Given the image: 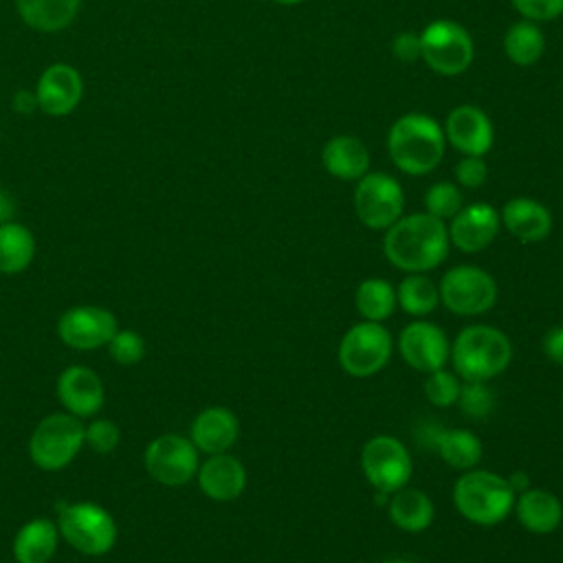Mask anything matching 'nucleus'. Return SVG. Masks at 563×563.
I'll use <instances>...</instances> for the list:
<instances>
[{
  "instance_id": "obj_31",
  "label": "nucleus",
  "mask_w": 563,
  "mask_h": 563,
  "mask_svg": "<svg viewBox=\"0 0 563 563\" xmlns=\"http://www.w3.org/2000/svg\"><path fill=\"white\" fill-rule=\"evenodd\" d=\"M398 306L411 317H427L440 303L438 286L424 273H409L396 288Z\"/></svg>"
},
{
  "instance_id": "obj_3",
  "label": "nucleus",
  "mask_w": 563,
  "mask_h": 563,
  "mask_svg": "<svg viewBox=\"0 0 563 563\" xmlns=\"http://www.w3.org/2000/svg\"><path fill=\"white\" fill-rule=\"evenodd\" d=\"M449 358L460 378L486 383L510 365L512 345L499 328L475 323L460 330Z\"/></svg>"
},
{
  "instance_id": "obj_28",
  "label": "nucleus",
  "mask_w": 563,
  "mask_h": 563,
  "mask_svg": "<svg viewBox=\"0 0 563 563\" xmlns=\"http://www.w3.org/2000/svg\"><path fill=\"white\" fill-rule=\"evenodd\" d=\"M35 257V238L20 222L0 224V273L18 275L31 266Z\"/></svg>"
},
{
  "instance_id": "obj_20",
  "label": "nucleus",
  "mask_w": 563,
  "mask_h": 563,
  "mask_svg": "<svg viewBox=\"0 0 563 563\" xmlns=\"http://www.w3.org/2000/svg\"><path fill=\"white\" fill-rule=\"evenodd\" d=\"M198 486L213 501H233L246 488L244 464L231 453L209 455L198 466Z\"/></svg>"
},
{
  "instance_id": "obj_15",
  "label": "nucleus",
  "mask_w": 563,
  "mask_h": 563,
  "mask_svg": "<svg viewBox=\"0 0 563 563\" xmlns=\"http://www.w3.org/2000/svg\"><path fill=\"white\" fill-rule=\"evenodd\" d=\"M84 95V79L70 64H51L37 79V108L51 117L70 114Z\"/></svg>"
},
{
  "instance_id": "obj_1",
  "label": "nucleus",
  "mask_w": 563,
  "mask_h": 563,
  "mask_svg": "<svg viewBox=\"0 0 563 563\" xmlns=\"http://www.w3.org/2000/svg\"><path fill=\"white\" fill-rule=\"evenodd\" d=\"M385 257L405 273H427L449 255V229L444 220L422 211L400 216L385 233Z\"/></svg>"
},
{
  "instance_id": "obj_39",
  "label": "nucleus",
  "mask_w": 563,
  "mask_h": 563,
  "mask_svg": "<svg viewBox=\"0 0 563 563\" xmlns=\"http://www.w3.org/2000/svg\"><path fill=\"white\" fill-rule=\"evenodd\" d=\"M391 51L394 57H398L400 62H416L422 59V46H420V33H411V31H402L394 37L391 42Z\"/></svg>"
},
{
  "instance_id": "obj_24",
  "label": "nucleus",
  "mask_w": 563,
  "mask_h": 563,
  "mask_svg": "<svg viewBox=\"0 0 563 563\" xmlns=\"http://www.w3.org/2000/svg\"><path fill=\"white\" fill-rule=\"evenodd\" d=\"M519 523L532 534H550L563 521V506L559 497L545 488H526L515 499Z\"/></svg>"
},
{
  "instance_id": "obj_18",
  "label": "nucleus",
  "mask_w": 563,
  "mask_h": 563,
  "mask_svg": "<svg viewBox=\"0 0 563 563\" xmlns=\"http://www.w3.org/2000/svg\"><path fill=\"white\" fill-rule=\"evenodd\" d=\"M57 398L68 413L77 418H92L106 402V389L95 369L86 365H70L57 378Z\"/></svg>"
},
{
  "instance_id": "obj_17",
  "label": "nucleus",
  "mask_w": 563,
  "mask_h": 563,
  "mask_svg": "<svg viewBox=\"0 0 563 563\" xmlns=\"http://www.w3.org/2000/svg\"><path fill=\"white\" fill-rule=\"evenodd\" d=\"M442 130L446 141L464 156H484L493 147V123L477 106H455L446 114Z\"/></svg>"
},
{
  "instance_id": "obj_36",
  "label": "nucleus",
  "mask_w": 563,
  "mask_h": 563,
  "mask_svg": "<svg viewBox=\"0 0 563 563\" xmlns=\"http://www.w3.org/2000/svg\"><path fill=\"white\" fill-rule=\"evenodd\" d=\"M121 442V429L110 418H95L86 424V444L101 455L112 453Z\"/></svg>"
},
{
  "instance_id": "obj_16",
  "label": "nucleus",
  "mask_w": 563,
  "mask_h": 563,
  "mask_svg": "<svg viewBox=\"0 0 563 563\" xmlns=\"http://www.w3.org/2000/svg\"><path fill=\"white\" fill-rule=\"evenodd\" d=\"M499 211L488 202H473L462 207L449 224V242L464 253L484 251L499 233Z\"/></svg>"
},
{
  "instance_id": "obj_14",
  "label": "nucleus",
  "mask_w": 563,
  "mask_h": 563,
  "mask_svg": "<svg viewBox=\"0 0 563 563\" xmlns=\"http://www.w3.org/2000/svg\"><path fill=\"white\" fill-rule=\"evenodd\" d=\"M398 352L409 367L431 374L446 365L451 343L440 325L431 321H413L400 330Z\"/></svg>"
},
{
  "instance_id": "obj_44",
  "label": "nucleus",
  "mask_w": 563,
  "mask_h": 563,
  "mask_svg": "<svg viewBox=\"0 0 563 563\" xmlns=\"http://www.w3.org/2000/svg\"><path fill=\"white\" fill-rule=\"evenodd\" d=\"M273 2H277V4H286V7H290V4H299V2H303V0H273Z\"/></svg>"
},
{
  "instance_id": "obj_35",
  "label": "nucleus",
  "mask_w": 563,
  "mask_h": 563,
  "mask_svg": "<svg viewBox=\"0 0 563 563\" xmlns=\"http://www.w3.org/2000/svg\"><path fill=\"white\" fill-rule=\"evenodd\" d=\"M108 352L119 365H136L145 356V339L134 330H117L108 341Z\"/></svg>"
},
{
  "instance_id": "obj_13",
  "label": "nucleus",
  "mask_w": 563,
  "mask_h": 563,
  "mask_svg": "<svg viewBox=\"0 0 563 563\" xmlns=\"http://www.w3.org/2000/svg\"><path fill=\"white\" fill-rule=\"evenodd\" d=\"M117 330V317L101 306H73L57 321L62 343L81 352L108 345Z\"/></svg>"
},
{
  "instance_id": "obj_9",
  "label": "nucleus",
  "mask_w": 563,
  "mask_h": 563,
  "mask_svg": "<svg viewBox=\"0 0 563 563\" xmlns=\"http://www.w3.org/2000/svg\"><path fill=\"white\" fill-rule=\"evenodd\" d=\"M394 352L389 330L376 321L354 323L339 343V365L354 378H367L380 372Z\"/></svg>"
},
{
  "instance_id": "obj_8",
  "label": "nucleus",
  "mask_w": 563,
  "mask_h": 563,
  "mask_svg": "<svg viewBox=\"0 0 563 563\" xmlns=\"http://www.w3.org/2000/svg\"><path fill=\"white\" fill-rule=\"evenodd\" d=\"M440 301L460 317H477L488 312L497 301V284L493 275L473 264L449 268L438 284Z\"/></svg>"
},
{
  "instance_id": "obj_38",
  "label": "nucleus",
  "mask_w": 563,
  "mask_h": 563,
  "mask_svg": "<svg viewBox=\"0 0 563 563\" xmlns=\"http://www.w3.org/2000/svg\"><path fill=\"white\" fill-rule=\"evenodd\" d=\"M488 167L482 156H464L455 165V180L466 189H477L486 183Z\"/></svg>"
},
{
  "instance_id": "obj_4",
  "label": "nucleus",
  "mask_w": 563,
  "mask_h": 563,
  "mask_svg": "<svg viewBox=\"0 0 563 563\" xmlns=\"http://www.w3.org/2000/svg\"><path fill=\"white\" fill-rule=\"evenodd\" d=\"M517 493L510 482L493 471H462L453 486V504L457 512L475 526H497L515 508Z\"/></svg>"
},
{
  "instance_id": "obj_12",
  "label": "nucleus",
  "mask_w": 563,
  "mask_h": 563,
  "mask_svg": "<svg viewBox=\"0 0 563 563\" xmlns=\"http://www.w3.org/2000/svg\"><path fill=\"white\" fill-rule=\"evenodd\" d=\"M198 449L180 433H163L154 438L143 453V464L150 477L163 486L178 488L191 482L198 473Z\"/></svg>"
},
{
  "instance_id": "obj_2",
  "label": "nucleus",
  "mask_w": 563,
  "mask_h": 563,
  "mask_svg": "<svg viewBox=\"0 0 563 563\" xmlns=\"http://www.w3.org/2000/svg\"><path fill=\"white\" fill-rule=\"evenodd\" d=\"M444 147L446 136L442 125L422 112L402 114L387 134L391 163L409 176H424L435 169L444 156Z\"/></svg>"
},
{
  "instance_id": "obj_26",
  "label": "nucleus",
  "mask_w": 563,
  "mask_h": 563,
  "mask_svg": "<svg viewBox=\"0 0 563 563\" xmlns=\"http://www.w3.org/2000/svg\"><path fill=\"white\" fill-rule=\"evenodd\" d=\"M387 512L394 526H398L405 532H422L431 526L435 508L427 493L418 488H400L389 495Z\"/></svg>"
},
{
  "instance_id": "obj_25",
  "label": "nucleus",
  "mask_w": 563,
  "mask_h": 563,
  "mask_svg": "<svg viewBox=\"0 0 563 563\" xmlns=\"http://www.w3.org/2000/svg\"><path fill=\"white\" fill-rule=\"evenodd\" d=\"M59 543L57 523L48 517L29 519L13 537L11 552L15 563H48Z\"/></svg>"
},
{
  "instance_id": "obj_6",
  "label": "nucleus",
  "mask_w": 563,
  "mask_h": 563,
  "mask_svg": "<svg viewBox=\"0 0 563 563\" xmlns=\"http://www.w3.org/2000/svg\"><path fill=\"white\" fill-rule=\"evenodd\" d=\"M84 444L86 424L81 418L68 411L48 413L29 438V457L42 471H62L77 457Z\"/></svg>"
},
{
  "instance_id": "obj_5",
  "label": "nucleus",
  "mask_w": 563,
  "mask_h": 563,
  "mask_svg": "<svg viewBox=\"0 0 563 563\" xmlns=\"http://www.w3.org/2000/svg\"><path fill=\"white\" fill-rule=\"evenodd\" d=\"M59 537L81 554L101 556L117 543L114 517L95 501L57 504Z\"/></svg>"
},
{
  "instance_id": "obj_37",
  "label": "nucleus",
  "mask_w": 563,
  "mask_h": 563,
  "mask_svg": "<svg viewBox=\"0 0 563 563\" xmlns=\"http://www.w3.org/2000/svg\"><path fill=\"white\" fill-rule=\"evenodd\" d=\"M515 11L530 22H550L563 13V0H510Z\"/></svg>"
},
{
  "instance_id": "obj_40",
  "label": "nucleus",
  "mask_w": 563,
  "mask_h": 563,
  "mask_svg": "<svg viewBox=\"0 0 563 563\" xmlns=\"http://www.w3.org/2000/svg\"><path fill=\"white\" fill-rule=\"evenodd\" d=\"M543 354L548 361L563 365V323L554 325L543 336Z\"/></svg>"
},
{
  "instance_id": "obj_11",
  "label": "nucleus",
  "mask_w": 563,
  "mask_h": 563,
  "mask_svg": "<svg viewBox=\"0 0 563 563\" xmlns=\"http://www.w3.org/2000/svg\"><path fill=\"white\" fill-rule=\"evenodd\" d=\"M361 471L380 495H391L411 479L409 449L394 435H374L361 451Z\"/></svg>"
},
{
  "instance_id": "obj_22",
  "label": "nucleus",
  "mask_w": 563,
  "mask_h": 563,
  "mask_svg": "<svg viewBox=\"0 0 563 563\" xmlns=\"http://www.w3.org/2000/svg\"><path fill=\"white\" fill-rule=\"evenodd\" d=\"M427 438L435 446L442 462L457 471L475 468L484 455L482 440L466 429H442L438 424H429Z\"/></svg>"
},
{
  "instance_id": "obj_42",
  "label": "nucleus",
  "mask_w": 563,
  "mask_h": 563,
  "mask_svg": "<svg viewBox=\"0 0 563 563\" xmlns=\"http://www.w3.org/2000/svg\"><path fill=\"white\" fill-rule=\"evenodd\" d=\"M13 211H15V202H13L11 194L4 191V189H0V224L11 222Z\"/></svg>"
},
{
  "instance_id": "obj_34",
  "label": "nucleus",
  "mask_w": 563,
  "mask_h": 563,
  "mask_svg": "<svg viewBox=\"0 0 563 563\" xmlns=\"http://www.w3.org/2000/svg\"><path fill=\"white\" fill-rule=\"evenodd\" d=\"M460 387H462L460 376L455 372H449V369L442 367V369H435V372L427 374L424 396L435 407H449V405L457 402Z\"/></svg>"
},
{
  "instance_id": "obj_32",
  "label": "nucleus",
  "mask_w": 563,
  "mask_h": 563,
  "mask_svg": "<svg viewBox=\"0 0 563 563\" xmlns=\"http://www.w3.org/2000/svg\"><path fill=\"white\" fill-rule=\"evenodd\" d=\"M457 405L464 416L473 420H484L495 409V391L482 380H464L460 387Z\"/></svg>"
},
{
  "instance_id": "obj_29",
  "label": "nucleus",
  "mask_w": 563,
  "mask_h": 563,
  "mask_svg": "<svg viewBox=\"0 0 563 563\" xmlns=\"http://www.w3.org/2000/svg\"><path fill=\"white\" fill-rule=\"evenodd\" d=\"M396 288L383 277H367L358 284L354 306L365 321H385L396 310Z\"/></svg>"
},
{
  "instance_id": "obj_7",
  "label": "nucleus",
  "mask_w": 563,
  "mask_h": 563,
  "mask_svg": "<svg viewBox=\"0 0 563 563\" xmlns=\"http://www.w3.org/2000/svg\"><path fill=\"white\" fill-rule=\"evenodd\" d=\"M420 46L424 64L442 77L462 75L475 55L471 33L462 24L444 18L433 20L422 29Z\"/></svg>"
},
{
  "instance_id": "obj_21",
  "label": "nucleus",
  "mask_w": 563,
  "mask_h": 563,
  "mask_svg": "<svg viewBox=\"0 0 563 563\" xmlns=\"http://www.w3.org/2000/svg\"><path fill=\"white\" fill-rule=\"evenodd\" d=\"M499 218L506 231L526 244L541 242L552 231V213L548 211L545 205H541L534 198H526V196L510 198L504 205Z\"/></svg>"
},
{
  "instance_id": "obj_23",
  "label": "nucleus",
  "mask_w": 563,
  "mask_h": 563,
  "mask_svg": "<svg viewBox=\"0 0 563 563\" xmlns=\"http://www.w3.org/2000/svg\"><path fill=\"white\" fill-rule=\"evenodd\" d=\"M323 167L339 180H358L369 172V152L358 136L336 134L321 152Z\"/></svg>"
},
{
  "instance_id": "obj_10",
  "label": "nucleus",
  "mask_w": 563,
  "mask_h": 563,
  "mask_svg": "<svg viewBox=\"0 0 563 563\" xmlns=\"http://www.w3.org/2000/svg\"><path fill=\"white\" fill-rule=\"evenodd\" d=\"M405 209L400 183L385 172H367L356 180L354 211L361 224L374 231H387Z\"/></svg>"
},
{
  "instance_id": "obj_33",
  "label": "nucleus",
  "mask_w": 563,
  "mask_h": 563,
  "mask_svg": "<svg viewBox=\"0 0 563 563\" xmlns=\"http://www.w3.org/2000/svg\"><path fill=\"white\" fill-rule=\"evenodd\" d=\"M424 207H427V213L440 220H451L464 207V198L457 185L449 180H440L427 189Z\"/></svg>"
},
{
  "instance_id": "obj_19",
  "label": "nucleus",
  "mask_w": 563,
  "mask_h": 563,
  "mask_svg": "<svg viewBox=\"0 0 563 563\" xmlns=\"http://www.w3.org/2000/svg\"><path fill=\"white\" fill-rule=\"evenodd\" d=\"M240 435L238 416L229 407H207L191 420L189 440L200 453H227Z\"/></svg>"
},
{
  "instance_id": "obj_30",
  "label": "nucleus",
  "mask_w": 563,
  "mask_h": 563,
  "mask_svg": "<svg viewBox=\"0 0 563 563\" xmlns=\"http://www.w3.org/2000/svg\"><path fill=\"white\" fill-rule=\"evenodd\" d=\"M545 51V37L537 22H515L504 35V53L517 66H532Z\"/></svg>"
},
{
  "instance_id": "obj_27",
  "label": "nucleus",
  "mask_w": 563,
  "mask_h": 563,
  "mask_svg": "<svg viewBox=\"0 0 563 563\" xmlns=\"http://www.w3.org/2000/svg\"><path fill=\"white\" fill-rule=\"evenodd\" d=\"M81 7V0H15L20 18L40 33L66 29Z\"/></svg>"
},
{
  "instance_id": "obj_41",
  "label": "nucleus",
  "mask_w": 563,
  "mask_h": 563,
  "mask_svg": "<svg viewBox=\"0 0 563 563\" xmlns=\"http://www.w3.org/2000/svg\"><path fill=\"white\" fill-rule=\"evenodd\" d=\"M37 108V97L35 92L31 90H20L18 95H13V110L15 112H22V114H29Z\"/></svg>"
},
{
  "instance_id": "obj_43",
  "label": "nucleus",
  "mask_w": 563,
  "mask_h": 563,
  "mask_svg": "<svg viewBox=\"0 0 563 563\" xmlns=\"http://www.w3.org/2000/svg\"><path fill=\"white\" fill-rule=\"evenodd\" d=\"M508 482H510V486L515 488V493L517 490H526V488H530L528 484H530V479H528V475L526 473H512L510 477H506Z\"/></svg>"
}]
</instances>
